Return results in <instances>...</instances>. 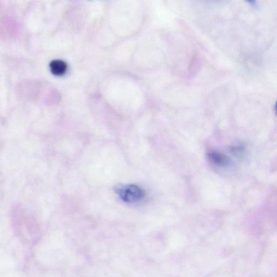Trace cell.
<instances>
[{"mask_svg":"<svg viewBox=\"0 0 277 277\" xmlns=\"http://www.w3.org/2000/svg\"><path fill=\"white\" fill-rule=\"evenodd\" d=\"M115 192L120 198L128 203H135L145 197L144 190L136 185H118L115 187Z\"/></svg>","mask_w":277,"mask_h":277,"instance_id":"obj_1","label":"cell"},{"mask_svg":"<svg viewBox=\"0 0 277 277\" xmlns=\"http://www.w3.org/2000/svg\"><path fill=\"white\" fill-rule=\"evenodd\" d=\"M207 158L210 163L219 167H227L230 163V159L226 155L216 151L208 153Z\"/></svg>","mask_w":277,"mask_h":277,"instance_id":"obj_2","label":"cell"},{"mask_svg":"<svg viewBox=\"0 0 277 277\" xmlns=\"http://www.w3.org/2000/svg\"><path fill=\"white\" fill-rule=\"evenodd\" d=\"M51 72L56 76H62L67 71L68 65L65 61L60 60L52 61L49 65Z\"/></svg>","mask_w":277,"mask_h":277,"instance_id":"obj_3","label":"cell"},{"mask_svg":"<svg viewBox=\"0 0 277 277\" xmlns=\"http://www.w3.org/2000/svg\"><path fill=\"white\" fill-rule=\"evenodd\" d=\"M275 111L276 114L277 115V101L275 104Z\"/></svg>","mask_w":277,"mask_h":277,"instance_id":"obj_4","label":"cell"}]
</instances>
